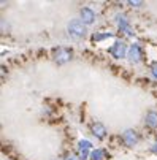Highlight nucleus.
I'll return each instance as SVG.
<instances>
[{
  "instance_id": "f03ea898",
  "label": "nucleus",
  "mask_w": 157,
  "mask_h": 160,
  "mask_svg": "<svg viewBox=\"0 0 157 160\" xmlns=\"http://www.w3.org/2000/svg\"><path fill=\"white\" fill-rule=\"evenodd\" d=\"M121 138H122L124 144L129 146V148H133V146L138 143V135H137L135 130H132V128H127V130L121 135Z\"/></svg>"
},
{
  "instance_id": "6e6552de",
  "label": "nucleus",
  "mask_w": 157,
  "mask_h": 160,
  "mask_svg": "<svg viewBox=\"0 0 157 160\" xmlns=\"http://www.w3.org/2000/svg\"><path fill=\"white\" fill-rule=\"evenodd\" d=\"M92 133H94V136L102 140L106 136V127L102 122H95V124H92Z\"/></svg>"
},
{
  "instance_id": "ddd939ff",
  "label": "nucleus",
  "mask_w": 157,
  "mask_h": 160,
  "mask_svg": "<svg viewBox=\"0 0 157 160\" xmlns=\"http://www.w3.org/2000/svg\"><path fill=\"white\" fill-rule=\"evenodd\" d=\"M111 37V33H103V35H94V41H99V40H103V38H108Z\"/></svg>"
},
{
  "instance_id": "7ed1b4c3",
  "label": "nucleus",
  "mask_w": 157,
  "mask_h": 160,
  "mask_svg": "<svg viewBox=\"0 0 157 160\" xmlns=\"http://www.w3.org/2000/svg\"><path fill=\"white\" fill-rule=\"evenodd\" d=\"M109 52L113 54V57H116V59H122V57H125L129 52H127V46H125V43L124 41H116L113 46H111V49H109Z\"/></svg>"
},
{
  "instance_id": "20e7f679",
  "label": "nucleus",
  "mask_w": 157,
  "mask_h": 160,
  "mask_svg": "<svg viewBox=\"0 0 157 160\" xmlns=\"http://www.w3.org/2000/svg\"><path fill=\"white\" fill-rule=\"evenodd\" d=\"M129 60L132 62V63H138L141 59H143V52H141V48H140V44H137V43H133L132 46H130V49H129Z\"/></svg>"
},
{
  "instance_id": "423d86ee",
  "label": "nucleus",
  "mask_w": 157,
  "mask_h": 160,
  "mask_svg": "<svg viewBox=\"0 0 157 160\" xmlns=\"http://www.w3.org/2000/svg\"><path fill=\"white\" fill-rule=\"evenodd\" d=\"M116 22H118L119 29L124 30L127 35H133V32H132V29H130V24H129V21H127V18H125L124 14H118V16H116Z\"/></svg>"
},
{
  "instance_id": "f8f14e48",
  "label": "nucleus",
  "mask_w": 157,
  "mask_h": 160,
  "mask_svg": "<svg viewBox=\"0 0 157 160\" xmlns=\"http://www.w3.org/2000/svg\"><path fill=\"white\" fill-rule=\"evenodd\" d=\"M151 73H152V76L157 79V62H154V63L151 65Z\"/></svg>"
},
{
  "instance_id": "9d476101",
  "label": "nucleus",
  "mask_w": 157,
  "mask_h": 160,
  "mask_svg": "<svg viewBox=\"0 0 157 160\" xmlns=\"http://www.w3.org/2000/svg\"><path fill=\"white\" fill-rule=\"evenodd\" d=\"M103 155H105V152H103L102 149H94V151L91 152V160H102Z\"/></svg>"
},
{
  "instance_id": "f257e3e1",
  "label": "nucleus",
  "mask_w": 157,
  "mask_h": 160,
  "mask_svg": "<svg viewBox=\"0 0 157 160\" xmlns=\"http://www.w3.org/2000/svg\"><path fill=\"white\" fill-rule=\"evenodd\" d=\"M67 30H68V35L75 40H81L86 37V24L81 19H72L67 24Z\"/></svg>"
},
{
  "instance_id": "9b49d317",
  "label": "nucleus",
  "mask_w": 157,
  "mask_h": 160,
  "mask_svg": "<svg viewBox=\"0 0 157 160\" xmlns=\"http://www.w3.org/2000/svg\"><path fill=\"white\" fill-rule=\"evenodd\" d=\"M91 148H92L91 141H87V140H81L79 141V149L81 151H87V149H91Z\"/></svg>"
},
{
  "instance_id": "2eb2a0df",
  "label": "nucleus",
  "mask_w": 157,
  "mask_h": 160,
  "mask_svg": "<svg viewBox=\"0 0 157 160\" xmlns=\"http://www.w3.org/2000/svg\"><path fill=\"white\" fill-rule=\"evenodd\" d=\"M151 151H152L154 154H157V141L154 143V146H152V149H151Z\"/></svg>"
},
{
  "instance_id": "39448f33",
  "label": "nucleus",
  "mask_w": 157,
  "mask_h": 160,
  "mask_svg": "<svg viewBox=\"0 0 157 160\" xmlns=\"http://www.w3.org/2000/svg\"><path fill=\"white\" fill-rule=\"evenodd\" d=\"M72 59V51L70 49H65V48H60V49H57V52H56V62L57 63H65V62H68Z\"/></svg>"
},
{
  "instance_id": "0eeeda50",
  "label": "nucleus",
  "mask_w": 157,
  "mask_h": 160,
  "mask_svg": "<svg viewBox=\"0 0 157 160\" xmlns=\"http://www.w3.org/2000/svg\"><path fill=\"white\" fill-rule=\"evenodd\" d=\"M81 21L84 22V24H92V22L95 21V13L87 7L83 8L81 10Z\"/></svg>"
},
{
  "instance_id": "4468645a",
  "label": "nucleus",
  "mask_w": 157,
  "mask_h": 160,
  "mask_svg": "<svg viewBox=\"0 0 157 160\" xmlns=\"http://www.w3.org/2000/svg\"><path fill=\"white\" fill-rule=\"evenodd\" d=\"M129 5H130V7H141L143 2H129Z\"/></svg>"
},
{
  "instance_id": "1a4fd4ad",
  "label": "nucleus",
  "mask_w": 157,
  "mask_h": 160,
  "mask_svg": "<svg viewBox=\"0 0 157 160\" xmlns=\"http://www.w3.org/2000/svg\"><path fill=\"white\" fill-rule=\"evenodd\" d=\"M144 122L148 127L151 128H157V112L155 111H149L146 114V118H144Z\"/></svg>"
},
{
  "instance_id": "dca6fc26",
  "label": "nucleus",
  "mask_w": 157,
  "mask_h": 160,
  "mask_svg": "<svg viewBox=\"0 0 157 160\" xmlns=\"http://www.w3.org/2000/svg\"><path fill=\"white\" fill-rule=\"evenodd\" d=\"M65 160H76V157H75V155H68Z\"/></svg>"
}]
</instances>
